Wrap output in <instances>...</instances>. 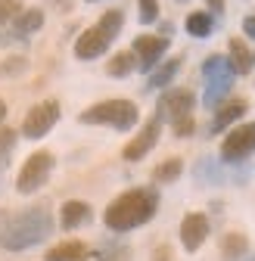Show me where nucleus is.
<instances>
[{"instance_id":"nucleus-1","label":"nucleus","mask_w":255,"mask_h":261,"mask_svg":"<svg viewBox=\"0 0 255 261\" xmlns=\"http://www.w3.org/2000/svg\"><path fill=\"white\" fill-rule=\"evenodd\" d=\"M156 212H159V190L134 187V190H124L121 196H115L106 205L103 224L112 233H128V230H137V227L149 224L156 218Z\"/></svg>"},{"instance_id":"nucleus-2","label":"nucleus","mask_w":255,"mask_h":261,"mask_svg":"<svg viewBox=\"0 0 255 261\" xmlns=\"http://www.w3.org/2000/svg\"><path fill=\"white\" fill-rule=\"evenodd\" d=\"M53 215L47 205H31V208H22L19 215L7 218L4 227H0V249L7 252H25L31 246L44 243L50 233H53Z\"/></svg>"},{"instance_id":"nucleus-3","label":"nucleus","mask_w":255,"mask_h":261,"mask_svg":"<svg viewBox=\"0 0 255 261\" xmlns=\"http://www.w3.org/2000/svg\"><path fill=\"white\" fill-rule=\"evenodd\" d=\"M81 124H106L115 130H131L140 121V109L131 100H103V103H93L78 115Z\"/></svg>"},{"instance_id":"nucleus-4","label":"nucleus","mask_w":255,"mask_h":261,"mask_svg":"<svg viewBox=\"0 0 255 261\" xmlns=\"http://www.w3.org/2000/svg\"><path fill=\"white\" fill-rule=\"evenodd\" d=\"M202 78H206L202 106L206 109H218L231 96V87H234V78H237L234 69H231V62H227V56H221V53L206 56V62H202Z\"/></svg>"},{"instance_id":"nucleus-5","label":"nucleus","mask_w":255,"mask_h":261,"mask_svg":"<svg viewBox=\"0 0 255 261\" xmlns=\"http://www.w3.org/2000/svg\"><path fill=\"white\" fill-rule=\"evenodd\" d=\"M53 165H56L53 152H47V149H38V152H31V155L22 162L19 174H16V190H19L22 196H31V193H38V190H41V187L50 180V174H53Z\"/></svg>"},{"instance_id":"nucleus-6","label":"nucleus","mask_w":255,"mask_h":261,"mask_svg":"<svg viewBox=\"0 0 255 261\" xmlns=\"http://www.w3.org/2000/svg\"><path fill=\"white\" fill-rule=\"evenodd\" d=\"M252 152H255V121L231 127L224 140H221V162H227V165L246 162Z\"/></svg>"},{"instance_id":"nucleus-7","label":"nucleus","mask_w":255,"mask_h":261,"mask_svg":"<svg viewBox=\"0 0 255 261\" xmlns=\"http://www.w3.org/2000/svg\"><path fill=\"white\" fill-rule=\"evenodd\" d=\"M56 121H59V103L56 100H44V103L28 109V115L22 121V137L25 140H41V137H47L53 130Z\"/></svg>"},{"instance_id":"nucleus-8","label":"nucleus","mask_w":255,"mask_h":261,"mask_svg":"<svg viewBox=\"0 0 255 261\" xmlns=\"http://www.w3.org/2000/svg\"><path fill=\"white\" fill-rule=\"evenodd\" d=\"M193 106H196V96L193 90H187V87H168L162 96H159V103H156V118L159 121H177L184 115H193Z\"/></svg>"},{"instance_id":"nucleus-9","label":"nucleus","mask_w":255,"mask_h":261,"mask_svg":"<svg viewBox=\"0 0 255 261\" xmlns=\"http://www.w3.org/2000/svg\"><path fill=\"white\" fill-rule=\"evenodd\" d=\"M165 50H168V38H162V35H137L131 53L137 56V69L143 75H149L159 65V59L165 56Z\"/></svg>"},{"instance_id":"nucleus-10","label":"nucleus","mask_w":255,"mask_h":261,"mask_svg":"<svg viewBox=\"0 0 255 261\" xmlns=\"http://www.w3.org/2000/svg\"><path fill=\"white\" fill-rule=\"evenodd\" d=\"M159 134H162V121H159V118H149V121L137 130V137L121 149L124 162H140V159H143L156 143H159Z\"/></svg>"},{"instance_id":"nucleus-11","label":"nucleus","mask_w":255,"mask_h":261,"mask_svg":"<svg viewBox=\"0 0 255 261\" xmlns=\"http://www.w3.org/2000/svg\"><path fill=\"white\" fill-rule=\"evenodd\" d=\"M206 240H209V218L202 212H190L181 221V246L187 252H196V249H202Z\"/></svg>"},{"instance_id":"nucleus-12","label":"nucleus","mask_w":255,"mask_h":261,"mask_svg":"<svg viewBox=\"0 0 255 261\" xmlns=\"http://www.w3.org/2000/svg\"><path fill=\"white\" fill-rule=\"evenodd\" d=\"M106 50H109V41L103 38V31H100L97 25L84 28L81 35L75 38V56H78V59H97V56H103Z\"/></svg>"},{"instance_id":"nucleus-13","label":"nucleus","mask_w":255,"mask_h":261,"mask_svg":"<svg viewBox=\"0 0 255 261\" xmlns=\"http://www.w3.org/2000/svg\"><path fill=\"white\" fill-rule=\"evenodd\" d=\"M249 103L243 96H234V100H224L218 109H215V118H212V134H221V130H227L231 124H237L243 115H246Z\"/></svg>"},{"instance_id":"nucleus-14","label":"nucleus","mask_w":255,"mask_h":261,"mask_svg":"<svg viewBox=\"0 0 255 261\" xmlns=\"http://www.w3.org/2000/svg\"><path fill=\"white\" fill-rule=\"evenodd\" d=\"M90 218H93V212L81 199H69V202H62V208H59V227H62V230H78V227L90 224Z\"/></svg>"},{"instance_id":"nucleus-15","label":"nucleus","mask_w":255,"mask_h":261,"mask_svg":"<svg viewBox=\"0 0 255 261\" xmlns=\"http://www.w3.org/2000/svg\"><path fill=\"white\" fill-rule=\"evenodd\" d=\"M181 56H171V59H165L162 65H156V69L149 72V78H146V90H162V87H171V81L177 78V72H181Z\"/></svg>"},{"instance_id":"nucleus-16","label":"nucleus","mask_w":255,"mask_h":261,"mask_svg":"<svg viewBox=\"0 0 255 261\" xmlns=\"http://www.w3.org/2000/svg\"><path fill=\"white\" fill-rule=\"evenodd\" d=\"M227 62H231L234 75H249V72H252L255 56H252V50L246 47V41H243V38H231V47H227Z\"/></svg>"},{"instance_id":"nucleus-17","label":"nucleus","mask_w":255,"mask_h":261,"mask_svg":"<svg viewBox=\"0 0 255 261\" xmlns=\"http://www.w3.org/2000/svg\"><path fill=\"white\" fill-rule=\"evenodd\" d=\"M44 28V10L41 7H25L16 19H13V35L25 38V35H35V31Z\"/></svg>"},{"instance_id":"nucleus-18","label":"nucleus","mask_w":255,"mask_h":261,"mask_svg":"<svg viewBox=\"0 0 255 261\" xmlns=\"http://www.w3.org/2000/svg\"><path fill=\"white\" fill-rule=\"evenodd\" d=\"M87 246L81 240H66V243H59L53 249H47L44 261H87Z\"/></svg>"},{"instance_id":"nucleus-19","label":"nucleus","mask_w":255,"mask_h":261,"mask_svg":"<svg viewBox=\"0 0 255 261\" xmlns=\"http://www.w3.org/2000/svg\"><path fill=\"white\" fill-rule=\"evenodd\" d=\"M246 255H249V240L243 233L221 237V258H224V261H243Z\"/></svg>"},{"instance_id":"nucleus-20","label":"nucleus","mask_w":255,"mask_h":261,"mask_svg":"<svg viewBox=\"0 0 255 261\" xmlns=\"http://www.w3.org/2000/svg\"><path fill=\"white\" fill-rule=\"evenodd\" d=\"M137 69V56L131 53V50H121V53H115L109 62H106V75L109 78H128Z\"/></svg>"},{"instance_id":"nucleus-21","label":"nucleus","mask_w":255,"mask_h":261,"mask_svg":"<svg viewBox=\"0 0 255 261\" xmlns=\"http://www.w3.org/2000/svg\"><path fill=\"white\" fill-rule=\"evenodd\" d=\"M181 174H184V159L171 155V159L159 162V165L152 168V184H174Z\"/></svg>"},{"instance_id":"nucleus-22","label":"nucleus","mask_w":255,"mask_h":261,"mask_svg":"<svg viewBox=\"0 0 255 261\" xmlns=\"http://www.w3.org/2000/svg\"><path fill=\"white\" fill-rule=\"evenodd\" d=\"M184 28H187L190 38H209L212 28H215V19H212V13H190Z\"/></svg>"},{"instance_id":"nucleus-23","label":"nucleus","mask_w":255,"mask_h":261,"mask_svg":"<svg viewBox=\"0 0 255 261\" xmlns=\"http://www.w3.org/2000/svg\"><path fill=\"white\" fill-rule=\"evenodd\" d=\"M97 28L103 31V38L112 44L115 38H118V31L124 28V13L121 10H106L103 16H100V22H97Z\"/></svg>"},{"instance_id":"nucleus-24","label":"nucleus","mask_w":255,"mask_h":261,"mask_svg":"<svg viewBox=\"0 0 255 261\" xmlns=\"http://www.w3.org/2000/svg\"><path fill=\"white\" fill-rule=\"evenodd\" d=\"M28 69V59L25 56H7L0 62V78H19Z\"/></svg>"},{"instance_id":"nucleus-25","label":"nucleus","mask_w":255,"mask_h":261,"mask_svg":"<svg viewBox=\"0 0 255 261\" xmlns=\"http://www.w3.org/2000/svg\"><path fill=\"white\" fill-rule=\"evenodd\" d=\"M16 140H19V134H16L13 127H0V168L7 165L10 152L16 149Z\"/></svg>"},{"instance_id":"nucleus-26","label":"nucleus","mask_w":255,"mask_h":261,"mask_svg":"<svg viewBox=\"0 0 255 261\" xmlns=\"http://www.w3.org/2000/svg\"><path fill=\"white\" fill-rule=\"evenodd\" d=\"M22 10H25V7H22V0H0V25L13 22Z\"/></svg>"},{"instance_id":"nucleus-27","label":"nucleus","mask_w":255,"mask_h":261,"mask_svg":"<svg viewBox=\"0 0 255 261\" xmlns=\"http://www.w3.org/2000/svg\"><path fill=\"white\" fill-rule=\"evenodd\" d=\"M137 7H140V22L143 25H152L159 19V0H137Z\"/></svg>"},{"instance_id":"nucleus-28","label":"nucleus","mask_w":255,"mask_h":261,"mask_svg":"<svg viewBox=\"0 0 255 261\" xmlns=\"http://www.w3.org/2000/svg\"><path fill=\"white\" fill-rule=\"evenodd\" d=\"M171 130H174V137H190L196 130V121H193V115H184V118H177V121H171Z\"/></svg>"},{"instance_id":"nucleus-29","label":"nucleus","mask_w":255,"mask_h":261,"mask_svg":"<svg viewBox=\"0 0 255 261\" xmlns=\"http://www.w3.org/2000/svg\"><path fill=\"white\" fill-rule=\"evenodd\" d=\"M243 35H246L249 41H255V16H246V19H243Z\"/></svg>"},{"instance_id":"nucleus-30","label":"nucleus","mask_w":255,"mask_h":261,"mask_svg":"<svg viewBox=\"0 0 255 261\" xmlns=\"http://www.w3.org/2000/svg\"><path fill=\"white\" fill-rule=\"evenodd\" d=\"M152 261H171V249H168V246H159V249L152 252Z\"/></svg>"},{"instance_id":"nucleus-31","label":"nucleus","mask_w":255,"mask_h":261,"mask_svg":"<svg viewBox=\"0 0 255 261\" xmlns=\"http://www.w3.org/2000/svg\"><path fill=\"white\" fill-rule=\"evenodd\" d=\"M206 7H209L212 16H221V13H224V0H206Z\"/></svg>"},{"instance_id":"nucleus-32","label":"nucleus","mask_w":255,"mask_h":261,"mask_svg":"<svg viewBox=\"0 0 255 261\" xmlns=\"http://www.w3.org/2000/svg\"><path fill=\"white\" fill-rule=\"evenodd\" d=\"M4 118H7V103L0 100V121H4Z\"/></svg>"},{"instance_id":"nucleus-33","label":"nucleus","mask_w":255,"mask_h":261,"mask_svg":"<svg viewBox=\"0 0 255 261\" xmlns=\"http://www.w3.org/2000/svg\"><path fill=\"white\" fill-rule=\"evenodd\" d=\"M4 221H7V212H4V208H0V224H4Z\"/></svg>"},{"instance_id":"nucleus-34","label":"nucleus","mask_w":255,"mask_h":261,"mask_svg":"<svg viewBox=\"0 0 255 261\" xmlns=\"http://www.w3.org/2000/svg\"><path fill=\"white\" fill-rule=\"evenodd\" d=\"M243 261H255V255H246V258H243Z\"/></svg>"},{"instance_id":"nucleus-35","label":"nucleus","mask_w":255,"mask_h":261,"mask_svg":"<svg viewBox=\"0 0 255 261\" xmlns=\"http://www.w3.org/2000/svg\"><path fill=\"white\" fill-rule=\"evenodd\" d=\"M84 4H100V0H84Z\"/></svg>"},{"instance_id":"nucleus-36","label":"nucleus","mask_w":255,"mask_h":261,"mask_svg":"<svg viewBox=\"0 0 255 261\" xmlns=\"http://www.w3.org/2000/svg\"><path fill=\"white\" fill-rule=\"evenodd\" d=\"M181 4H184V0H181Z\"/></svg>"}]
</instances>
